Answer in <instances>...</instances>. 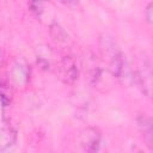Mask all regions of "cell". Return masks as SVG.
Wrapping results in <instances>:
<instances>
[{"mask_svg":"<svg viewBox=\"0 0 153 153\" xmlns=\"http://www.w3.org/2000/svg\"><path fill=\"white\" fill-rule=\"evenodd\" d=\"M14 141V133L11 128H0V151L6 149Z\"/></svg>","mask_w":153,"mask_h":153,"instance_id":"cell-9","label":"cell"},{"mask_svg":"<svg viewBox=\"0 0 153 153\" xmlns=\"http://www.w3.org/2000/svg\"><path fill=\"white\" fill-rule=\"evenodd\" d=\"M12 79L16 84H24L27 80V66L18 61L12 69Z\"/></svg>","mask_w":153,"mask_h":153,"instance_id":"cell-8","label":"cell"},{"mask_svg":"<svg viewBox=\"0 0 153 153\" xmlns=\"http://www.w3.org/2000/svg\"><path fill=\"white\" fill-rule=\"evenodd\" d=\"M99 50L103 62L111 75L117 79H123L127 72L126 61L117 43L112 39V37L104 35L99 41Z\"/></svg>","mask_w":153,"mask_h":153,"instance_id":"cell-1","label":"cell"},{"mask_svg":"<svg viewBox=\"0 0 153 153\" xmlns=\"http://www.w3.org/2000/svg\"><path fill=\"white\" fill-rule=\"evenodd\" d=\"M85 74L88 79V81L93 85H97L99 82V80L102 79V75H103V68L100 67V63L99 61L92 56L90 59L86 60V63H85Z\"/></svg>","mask_w":153,"mask_h":153,"instance_id":"cell-5","label":"cell"},{"mask_svg":"<svg viewBox=\"0 0 153 153\" xmlns=\"http://www.w3.org/2000/svg\"><path fill=\"white\" fill-rule=\"evenodd\" d=\"M49 31H50V36L53 41H55L57 44H67V42L69 41L67 32L57 23H53L49 27Z\"/></svg>","mask_w":153,"mask_h":153,"instance_id":"cell-6","label":"cell"},{"mask_svg":"<svg viewBox=\"0 0 153 153\" xmlns=\"http://www.w3.org/2000/svg\"><path fill=\"white\" fill-rule=\"evenodd\" d=\"M136 122H137V127L141 130V133H143V135L147 136L148 145L151 146V137H152V120H151V117L145 114H141L137 116Z\"/></svg>","mask_w":153,"mask_h":153,"instance_id":"cell-7","label":"cell"},{"mask_svg":"<svg viewBox=\"0 0 153 153\" xmlns=\"http://www.w3.org/2000/svg\"><path fill=\"white\" fill-rule=\"evenodd\" d=\"M79 141L85 153H99L102 145V135L97 128L87 127L82 129L79 136Z\"/></svg>","mask_w":153,"mask_h":153,"instance_id":"cell-4","label":"cell"},{"mask_svg":"<svg viewBox=\"0 0 153 153\" xmlns=\"http://www.w3.org/2000/svg\"><path fill=\"white\" fill-rule=\"evenodd\" d=\"M133 79L136 81L143 94L148 98L152 96V66L149 59L143 55L137 62L133 71Z\"/></svg>","mask_w":153,"mask_h":153,"instance_id":"cell-2","label":"cell"},{"mask_svg":"<svg viewBox=\"0 0 153 153\" xmlns=\"http://www.w3.org/2000/svg\"><path fill=\"white\" fill-rule=\"evenodd\" d=\"M55 69H56V74L59 79L65 84L72 85L78 79L79 71H78L74 59L71 56H62L57 61Z\"/></svg>","mask_w":153,"mask_h":153,"instance_id":"cell-3","label":"cell"},{"mask_svg":"<svg viewBox=\"0 0 153 153\" xmlns=\"http://www.w3.org/2000/svg\"><path fill=\"white\" fill-rule=\"evenodd\" d=\"M153 8V4L151 2L148 6H147V8H146V19H147V22L151 24L152 23V18H153V14H152V10Z\"/></svg>","mask_w":153,"mask_h":153,"instance_id":"cell-11","label":"cell"},{"mask_svg":"<svg viewBox=\"0 0 153 153\" xmlns=\"http://www.w3.org/2000/svg\"><path fill=\"white\" fill-rule=\"evenodd\" d=\"M31 12L36 16V17H41V14L44 11V4L43 2H30L29 4Z\"/></svg>","mask_w":153,"mask_h":153,"instance_id":"cell-10","label":"cell"}]
</instances>
